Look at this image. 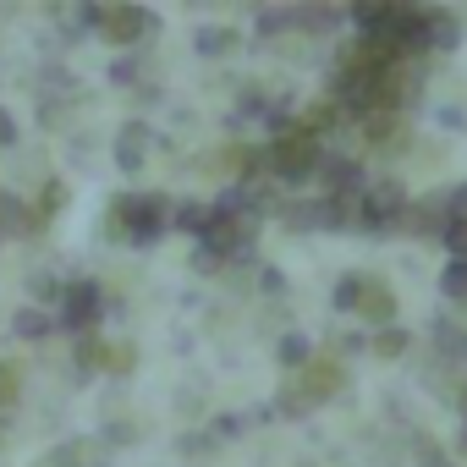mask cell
<instances>
[{
  "instance_id": "obj_13",
  "label": "cell",
  "mask_w": 467,
  "mask_h": 467,
  "mask_svg": "<svg viewBox=\"0 0 467 467\" xmlns=\"http://www.w3.org/2000/svg\"><path fill=\"white\" fill-rule=\"evenodd\" d=\"M440 286H445V297H467V259H451L440 270Z\"/></svg>"
},
{
  "instance_id": "obj_21",
  "label": "cell",
  "mask_w": 467,
  "mask_h": 467,
  "mask_svg": "<svg viewBox=\"0 0 467 467\" xmlns=\"http://www.w3.org/2000/svg\"><path fill=\"white\" fill-rule=\"evenodd\" d=\"M67 203V187H45V209H61Z\"/></svg>"
},
{
  "instance_id": "obj_11",
  "label": "cell",
  "mask_w": 467,
  "mask_h": 467,
  "mask_svg": "<svg viewBox=\"0 0 467 467\" xmlns=\"http://www.w3.org/2000/svg\"><path fill=\"white\" fill-rule=\"evenodd\" d=\"M434 347H440L445 358H467V336H462L456 325H445V319L434 325Z\"/></svg>"
},
{
  "instance_id": "obj_9",
  "label": "cell",
  "mask_w": 467,
  "mask_h": 467,
  "mask_svg": "<svg viewBox=\"0 0 467 467\" xmlns=\"http://www.w3.org/2000/svg\"><path fill=\"white\" fill-rule=\"evenodd\" d=\"M116 160H121V171H138V165H143V127H127V132H121Z\"/></svg>"
},
{
  "instance_id": "obj_12",
  "label": "cell",
  "mask_w": 467,
  "mask_h": 467,
  "mask_svg": "<svg viewBox=\"0 0 467 467\" xmlns=\"http://www.w3.org/2000/svg\"><path fill=\"white\" fill-rule=\"evenodd\" d=\"M105 352H110L105 341H94V336H83V341H78V368H83V374H94V368H105V363H110Z\"/></svg>"
},
{
  "instance_id": "obj_4",
  "label": "cell",
  "mask_w": 467,
  "mask_h": 467,
  "mask_svg": "<svg viewBox=\"0 0 467 467\" xmlns=\"http://www.w3.org/2000/svg\"><path fill=\"white\" fill-rule=\"evenodd\" d=\"M61 325H67V330L99 325V286H94V281H72V286L61 292Z\"/></svg>"
},
{
  "instance_id": "obj_8",
  "label": "cell",
  "mask_w": 467,
  "mask_h": 467,
  "mask_svg": "<svg viewBox=\"0 0 467 467\" xmlns=\"http://www.w3.org/2000/svg\"><path fill=\"white\" fill-rule=\"evenodd\" d=\"M209 220H214V209H203V203H176V209H171V225L192 231V237H203V231H209Z\"/></svg>"
},
{
  "instance_id": "obj_3",
  "label": "cell",
  "mask_w": 467,
  "mask_h": 467,
  "mask_svg": "<svg viewBox=\"0 0 467 467\" xmlns=\"http://www.w3.org/2000/svg\"><path fill=\"white\" fill-rule=\"evenodd\" d=\"M401 209H407L401 182H374L368 192H358V214H363V225H368V231H379V225L401 220Z\"/></svg>"
},
{
  "instance_id": "obj_1",
  "label": "cell",
  "mask_w": 467,
  "mask_h": 467,
  "mask_svg": "<svg viewBox=\"0 0 467 467\" xmlns=\"http://www.w3.org/2000/svg\"><path fill=\"white\" fill-rule=\"evenodd\" d=\"M336 308L341 314H358V319H368V325H390V314H396V297H390V286L385 281H368V275H347L341 286H336Z\"/></svg>"
},
{
  "instance_id": "obj_22",
  "label": "cell",
  "mask_w": 467,
  "mask_h": 467,
  "mask_svg": "<svg viewBox=\"0 0 467 467\" xmlns=\"http://www.w3.org/2000/svg\"><path fill=\"white\" fill-rule=\"evenodd\" d=\"M418 462H423V467H451V462H445V456H440L434 445H423V456H418Z\"/></svg>"
},
{
  "instance_id": "obj_5",
  "label": "cell",
  "mask_w": 467,
  "mask_h": 467,
  "mask_svg": "<svg viewBox=\"0 0 467 467\" xmlns=\"http://www.w3.org/2000/svg\"><path fill=\"white\" fill-rule=\"evenodd\" d=\"M99 28L110 34V45H132L138 34H149V28H154V17H149V12H138V6H110V12H99Z\"/></svg>"
},
{
  "instance_id": "obj_17",
  "label": "cell",
  "mask_w": 467,
  "mask_h": 467,
  "mask_svg": "<svg viewBox=\"0 0 467 467\" xmlns=\"http://www.w3.org/2000/svg\"><path fill=\"white\" fill-rule=\"evenodd\" d=\"M374 347H379V358H401V352H407V330H396V325H385V330L374 336Z\"/></svg>"
},
{
  "instance_id": "obj_7",
  "label": "cell",
  "mask_w": 467,
  "mask_h": 467,
  "mask_svg": "<svg viewBox=\"0 0 467 467\" xmlns=\"http://www.w3.org/2000/svg\"><path fill=\"white\" fill-rule=\"evenodd\" d=\"M456 39H462L456 17H445V12H423V45H429V50H456Z\"/></svg>"
},
{
  "instance_id": "obj_24",
  "label": "cell",
  "mask_w": 467,
  "mask_h": 467,
  "mask_svg": "<svg viewBox=\"0 0 467 467\" xmlns=\"http://www.w3.org/2000/svg\"><path fill=\"white\" fill-rule=\"evenodd\" d=\"M462 418H467V390H462Z\"/></svg>"
},
{
  "instance_id": "obj_14",
  "label": "cell",
  "mask_w": 467,
  "mask_h": 467,
  "mask_svg": "<svg viewBox=\"0 0 467 467\" xmlns=\"http://www.w3.org/2000/svg\"><path fill=\"white\" fill-rule=\"evenodd\" d=\"M23 396V368L17 363H0V407H12Z\"/></svg>"
},
{
  "instance_id": "obj_10",
  "label": "cell",
  "mask_w": 467,
  "mask_h": 467,
  "mask_svg": "<svg viewBox=\"0 0 467 467\" xmlns=\"http://www.w3.org/2000/svg\"><path fill=\"white\" fill-rule=\"evenodd\" d=\"M12 330H17V336H28V341H34V336H50V308H28V314H17V319H12Z\"/></svg>"
},
{
  "instance_id": "obj_6",
  "label": "cell",
  "mask_w": 467,
  "mask_h": 467,
  "mask_svg": "<svg viewBox=\"0 0 467 467\" xmlns=\"http://www.w3.org/2000/svg\"><path fill=\"white\" fill-rule=\"evenodd\" d=\"M303 385H308V401H330V396L341 390V368H336V363H325V358H314V363H308V374H303Z\"/></svg>"
},
{
  "instance_id": "obj_20",
  "label": "cell",
  "mask_w": 467,
  "mask_h": 467,
  "mask_svg": "<svg viewBox=\"0 0 467 467\" xmlns=\"http://www.w3.org/2000/svg\"><path fill=\"white\" fill-rule=\"evenodd\" d=\"M34 292H39V297H61V286H56L50 275H34Z\"/></svg>"
},
{
  "instance_id": "obj_15",
  "label": "cell",
  "mask_w": 467,
  "mask_h": 467,
  "mask_svg": "<svg viewBox=\"0 0 467 467\" xmlns=\"http://www.w3.org/2000/svg\"><path fill=\"white\" fill-rule=\"evenodd\" d=\"M275 358H281L286 368H303L314 352H308V341H303V336H281V352H275Z\"/></svg>"
},
{
  "instance_id": "obj_19",
  "label": "cell",
  "mask_w": 467,
  "mask_h": 467,
  "mask_svg": "<svg viewBox=\"0 0 467 467\" xmlns=\"http://www.w3.org/2000/svg\"><path fill=\"white\" fill-rule=\"evenodd\" d=\"M56 467H83V445H61L56 451Z\"/></svg>"
},
{
  "instance_id": "obj_18",
  "label": "cell",
  "mask_w": 467,
  "mask_h": 467,
  "mask_svg": "<svg viewBox=\"0 0 467 467\" xmlns=\"http://www.w3.org/2000/svg\"><path fill=\"white\" fill-rule=\"evenodd\" d=\"M440 237H445V248H451L456 259H467V220H445Z\"/></svg>"
},
{
  "instance_id": "obj_16",
  "label": "cell",
  "mask_w": 467,
  "mask_h": 467,
  "mask_svg": "<svg viewBox=\"0 0 467 467\" xmlns=\"http://www.w3.org/2000/svg\"><path fill=\"white\" fill-rule=\"evenodd\" d=\"M231 45H237V34H231V28H203V34H198V50H203V56H220V50H231Z\"/></svg>"
},
{
  "instance_id": "obj_23",
  "label": "cell",
  "mask_w": 467,
  "mask_h": 467,
  "mask_svg": "<svg viewBox=\"0 0 467 467\" xmlns=\"http://www.w3.org/2000/svg\"><path fill=\"white\" fill-rule=\"evenodd\" d=\"M12 138H17V121H12V116H0V143H12Z\"/></svg>"
},
{
  "instance_id": "obj_2",
  "label": "cell",
  "mask_w": 467,
  "mask_h": 467,
  "mask_svg": "<svg viewBox=\"0 0 467 467\" xmlns=\"http://www.w3.org/2000/svg\"><path fill=\"white\" fill-rule=\"evenodd\" d=\"M270 165H275V176H281V182H292V187H297V182H308V176L319 171V143H314L303 127H286V132L270 143Z\"/></svg>"
}]
</instances>
